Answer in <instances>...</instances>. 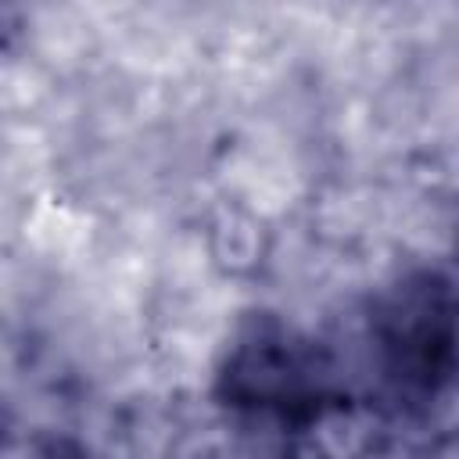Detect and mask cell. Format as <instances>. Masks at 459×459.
I'll list each match as a JSON object with an SVG mask.
<instances>
[{"instance_id": "cell-1", "label": "cell", "mask_w": 459, "mask_h": 459, "mask_svg": "<svg viewBox=\"0 0 459 459\" xmlns=\"http://www.w3.org/2000/svg\"><path fill=\"white\" fill-rule=\"evenodd\" d=\"M308 344L312 341L290 333L283 323H258L247 330L230 348L222 369L230 402L283 412L305 405L312 394L323 398V377H308L316 373Z\"/></svg>"}, {"instance_id": "cell-2", "label": "cell", "mask_w": 459, "mask_h": 459, "mask_svg": "<svg viewBox=\"0 0 459 459\" xmlns=\"http://www.w3.org/2000/svg\"><path fill=\"white\" fill-rule=\"evenodd\" d=\"M441 316H452L448 283L430 287V276L405 283L391 298L387 312L380 316V348L387 355L391 377L423 391L434 387V377H448V369L434 362V351L441 359H452V330L434 333V319Z\"/></svg>"}]
</instances>
